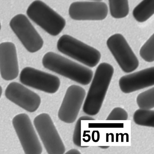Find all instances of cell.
<instances>
[{
    "label": "cell",
    "instance_id": "obj_1",
    "mask_svg": "<svg viewBox=\"0 0 154 154\" xmlns=\"http://www.w3.org/2000/svg\"><path fill=\"white\" fill-rule=\"evenodd\" d=\"M113 72L114 68L109 63H102L98 66L83 104L85 113L93 116L99 112Z\"/></svg>",
    "mask_w": 154,
    "mask_h": 154
},
{
    "label": "cell",
    "instance_id": "obj_2",
    "mask_svg": "<svg viewBox=\"0 0 154 154\" xmlns=\"http://www.w3.org/2000/svg\"><path fill=\"white\" fill-rule=\"evenodd\" d=\"M42 63L46 69L83 85L89 84L93 77L91 69L53 52L44 55Z\"/></svg>",
    "mask_w": 154,
    "mask_h": 154
},
{
    "label": "cell",
    "instance_id": "obj_3",
    "mask_svg": "<svg viewBox=\"0 0 154 154\" xmlns=\"http://www.w3.org/2000/svg\"><path fill=\"white\" fill-rule=\"evenodd\" d=\"M57 48L61 53L91 67L95 66L101 58L97 49L67 35L59 39Z\"/></svg>",
    "mask_w": 154,
    "mask_h": 154
},
{
    "label": "cell",
    "instance_id": "obj_4",
    "mask_svg": "<svg viewBox=\"0 0 154 154\" xmlns=\"http://www.w3.org/2000/svg\"><path fill=\"white\" fill-rule=\"evenodd\" d=\"M26 14L29 18L50 35L55 36L66 25L64 19L44 2L34 1L28 7Z\"/></svg>",
    "mask_w": 154,
    "mask_h": 154
},
{
    "label": "cell",
    "instance_id": "obj_5",
    "mask_svg": "<svg viewBox=\"0 0 154 154\" xmlns=\"http://www.w3.org/2000/svg\"><path fill=\"white\" fill-rule=\"evenodd\" d=\"M33 124L48 154H63L64 144L50 115L41 113L34 118Z\"/></svg>",
    "mask_w": 154,
    "mask_h": 154
},
{
    "label": "cell",
    "instance_id": "obj_6",
    "mask_svg": "<svg viewBox=\"0 0 154 154\" xmlns=\"http://www.w3.org/2000/svg\"><path fill=\"white\" fill-rule=\"evenodd\" d=\"M12 124L26 154H41L42 148L29 116L24 113L16 115Z\"/></svg>",
    "mask_w": 154,
    "mask_h": 154
},
{
    "label": "cell",
    "instance_id": "obj_7",
    "mask_svg": "<svg viewBox=\"0 0 154 154\" xmlns=\"http://www.w3.org/2000/svg\"><path fill=\"white\" fill-rule=\"evenodd\" d=\"M10 26L29 52L35 53L42 47V38L25 15L20 14L15 16L10 21Z\"/></svg>",
    "mask_w": 154,
    "mask_h": 154
},
{
    "label": "cell",
    "instance_id": "obj_8",
    "mask_svg": "<svg viewBox=\"0 0 154 154\" xmlns=\"http://www.w3.org/2000/svg\"><path fill=\"white\" fill-rule=\"evenodd\" d=\"M107 47L122 69L129 73L138 67L139 61L124 37L116 33L106 42Z\"/></svg>",
    "mask_w": 154,
    "mask_h": 154
},
{
    "label": "cell",
    "instance_id": "obj_9",
    "mask_svg": "<svg viewBox=\"0 0 154 154\" xmlns=\"http://www.w3.org/2000/svg\"><path fill=\"white\" fill-rule=\"evenodd\" d=\"M20 80L26 85L49 94L57 92L60 84L57 76L30 67L22 70Z\"/></svg>",
    "mask_w": 154,
    "mask_h": 154
},
{
    "label": "cell",
    "instance_id": "obj_10",
    "mask_svg": "<svg viewBox=\"0 0 154 154\" xmlns=\"http://www.w3.org/2000/svg\"><path fill=\"white\" fill-rule=\"evenodd\" d=\"M86 94L85 90L76 85L67 88L58 112V117L62 121L72 123L76 120Z\"/></svg>",
    "mask_w": 154,
    "mask_h": 154
},
{
    "label": "cell",
    "instance_id": "obj_11",
    "mask_svg": "<svg viewBox=\"0 0 154 154\" xmlns=\"http://www.w3.org/2000/svg\"><path fill=\"white\" fill-rule=\"evenodd\" d=\"M5 95L9 100L30 112L35 111L41 103L38 95L16 82H11L8 85Z\"/></svg>",
    "mask_w": 154,
    "mask_h": 154
},
{
    "label": "cell",
    "instance_id": "obj_12",
    "mask_svg": "<svg viewBox=\"0 0 154 154\" xmlns=\"http://www.w3.org/2000/svg\"><path fill=\"white\" fill-rule=\"evenodd\" d=\"M69 14L77 20H101L105 19L108 13L106 4L101 1L77 2L72 3Z\"/></svg>",
    "mask_w": 154,
    "mask_h": 154
},
{
    "label": "cell",
    "instance_id": "obj_13",
    "mask_svg": "<svg viewBox=\"0 0 154 154\" xmlns=\"http://www.w3.org/2000/svg\"><path fill=\"white\" fill-rule=\"evenodd\" d=\"M154 85V67H151L122 76L119 81L121 91L129 93Z\"/></svg>",
    "mask_w": 154,
    "mask_h": 154
},
{
    "label": "cell",
    "instance_id": "obj_14",
    "mask_svg": "<svg viewBox=\"0 0 154 154\" xmlns=\"http://www.w3.org/2000/svg\"><path fill=\"white\" fill-rule=\"evenodd\" d=\"M0 72L2 78L9 81L16 78L19 73L16 47L10 42L0 44Z\"/></svg>",
    "mask_w": 154,
    "mask_h": 154
},
{
    "label": "cell",
    "instance_id": "obj_15",
    "mask_svg": "<svg viewBox=\"0 0 154 154\" xmlns=\"http://www.w3.org/2000/svg\"><path fill=\"white\" fill-rule=\"evenodd\" d=\"M154 13V0H143L134 9L133 15L138 22H144Z\"/></svg>",
    "mask_w": 154,
    "mask_h": 154
},
{
    "label": "cell",
    "instance_id": "obj_16",
    "mask_svg": "<svg viewBox=\"0 0 154 154\" xmlns=\"http://www.w3.org/2000/svg\"><path fill=\"white\" fill-rule=\"evenodd\" d=\"M133 120L136 124L154 127V110L139 109L134 112Z\"/></svg>",
    "mask_w": 154,
    "mask_h": 154
},
{
    "label": "cell",
    "instance_id": "obj_17",
    "mask_svg": "<svg viewBox=\"0 0 154 154\" xmlns=\"http://www.w3.org/2000/svg\"><path fill=\"white\" fill-rule=\"evenodd\" d=\"M110 14L114 18L120 19L127 16L129 12L128 0H109Z\"/></svg>",
    "mask_w": 154,
    "mask_h": 154
},
{
    "label": "cell",
    "instance_id": "obj_18",
    "mask_svg": "<svg viewBox=\"0 0 154 154\" xmlns=\"http://www.w3.org/2000/svg\"><path fill=\"white\" fill-rule=\"evenodd\" d=\"M136 102L140 109H151L154 107V87L139 94Z\"/></svg>",
    "mask_w": 154,
    "mask_h": 154
},
{
    "label": "cell",
    "instance_id": "obj_19",
    "mask_svg": "<svg viewBox=\"0 0 154 154\" xmlns=\"http://www.w3.org/2000/svg\"><path fill=\"white\" fill-rule=\"evenodd\" d=\"M141 57L145 61L152 62L154 60V35L153 34L141 47Z\"/></svg>",
    "mask_w": 154,
    "mask_h": 154
},
{
    "label": "cell",
    "instance_id": "obj_20",
    "mask_svg": "<svg viewBox=\"0 0 154 154\" xmlns=\"http://www.w3.org/2000/svg\"><path fill=\"white\" fill-rule=\"evenodd\" d=\"M93 118L88 116H82L79 118L75 124L72 137L73 143L77 146L80 147H85L82 144L81 123L82 120H94Z\"/></svg>",
    "mask_w": 154,
    "mask_h": 154
},
{
    "label": "cell",
    "instance_id": "obj_21",
    "mask_svg": "<svg viewBox=\"0 0 154 154\" xmlns=\"http://www.w3.org/2000/svg\"><path fill=\"white\" fill-rule=\"evenodd\" d=\"M127 112L123 108L117 107L114 108L107 117V120H126L128 119Z\"/></svg>",
    "mask_w": 154,
    "mask_h": 154
},
{
    "label": "cell",
    "instance_id": "obj_22",
    "mask_svg": "<svg viewBox=\"0 0 154 154\" xmlns=\"http://www.w3.org/2000/svg\"><path fill=\"white\" fill-rule=\"evenodd\" d=\"M65 154H81L80 152L78 150L72 149L68 151Z\"/></svg>",
    "mask_w": 154,
    "mask_h": 154
},
{
    "label": "cell",
    "instance_id": "obj_23",
    "mask_svg": "<svg viewBox=\"0 0 154 154\" xmlns=\"http://www.w3.org/2000/svg\"><path fill=\"white\" fill-rule=\"evenodd\" d=\"M109 146H99V147L102 149H107L109 147Z\"/></svg>",
    "mask_w": 154,
    "mask_h": 154
},
{
    "label": "cell",
    "instance_id": "obj_24",
    "mask_svg": "<svg viewBox=\"0 0 154 154\" xmlns=\"http://www.w3.org/2000/svg\"><path fill=\"white\" fill-rule=\"evenodd\" d=\"M2 87L0 85V98L1 97V96L2 94Z\"/></svg>",
    "mask_w": 154,
    "mask_h": 154
},
{
    "label": "cell",
    "instance_id": "obj_25",
    "mask_svg": "<svg viewBox=\"0 0 154 154\" xmlns=\"http://www.w3.org/2000/svg\"><path fill=\"white\" fill-rule=\"evenodd\" d=\"M91 1H101L102 0H90Z\"/></svg>",
    "mask_w": 154,
    "mask_h": 154
},
{
    "label": "cell",
    "instance_id": "obj_26",
    "mask_svg": "<svg viewBox=\"0 0 154 154\" xmlns=\"http://www.w3.org/2000/svg\"><path fill=\"white\" fill-rule=\"evenodd\" d=\"M1 24H0V30L1 29Z\"/></svg>",
    "mask_w": 154,
    "mask_h": 154
}]
</instances>
